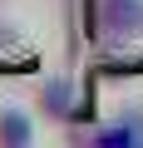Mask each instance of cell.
Here are the masks:
<instances>
[{
  "instance_id": "1",
  "label": "cell",
  "mask_w": 143,
  "mask_h": 148,
  "mask_svg": "<svg viewBox=\"0 0 143 148\" xmlns=\"http://www.w3.org/2000/svg\"><path fill=\"white\" fill-rule=\"evenodd\" d=\"M89 30L99 49L143 45V0H89Z\"/></svg>"
},
{
  "instance_id": "2",
  "label": "cell",
  "mask_w": 143,
  "mask_h": 148,
  "mask_svg": "<svg viewBox=\"0 0 143 148\" xmlns=\"http://www.w3.org/2000/svg\"><path fill=\"white\" fill-rule=\"evenodd\" d=\"M79 138H84V143H118V148L143 143V114H138V109H128V114H118V119H109V123L84 128Z\"/></svg>"
},
{
  "instance_id": "3",
  "label": "cell",
  "mask_w": 143,
  "mask_h": 148,
  "mask_svg": "<svg viewBox=\"0 0 143 148\" xmlns=\"http://www.w3.org/2000/svg\"><path fill=\"white\" fill-rule=\"evenodd\" d=\"M35 104H40L44 119L69 123V119H74V84H69V79H44V84L35 89Z\"/></svg>"
},
{
  "instance_id": "4",
  "label": "cell",
  "mask_w": 143,
  "mask_h": 148,
  "mask_svg": "<svg viewBox=\"0 0 143 148\" xmlns=\"http://www.w3.org/2000/svg\"><path fill=\"white\" fill-rule=\"evenodd\" d=\"M35 143V119L15 104H0V148H25Z\"/></svg>"
}]
</instances>
